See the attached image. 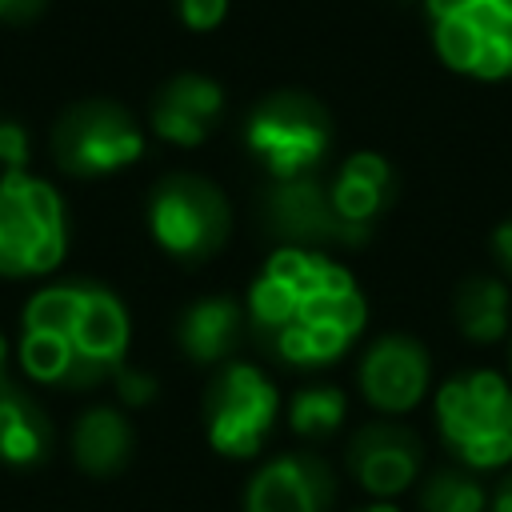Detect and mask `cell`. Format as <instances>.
I'll list each match as a JSON object with an SVG mask.
<instances>
[{
  "instance_id": "obj_1",
  "label": "cell",
  "mask_w": 512,
  "mask_h": 512,
  "mask_svg": "<svg viewBox=\"0 0 512 512\" xmlns=\"http://www.w3.org/2000/svg\"><path fill=\"white\" fill-rule=\"evenodd\" d=\"M368 304L348 268L312 248H276L248 292V320L264 348L292 368H320L360 336Z\"/></svg>"
},
{
  "instance_id": "obj_2",
  "label": "cell",
  "mask_w": 512,
  "mask_h": 512,
  "mask_svg": "<svg viewBox=\"0 0 512 512\" xmlns=\"http://www.w3.org/2000/svg\"><path fill=\"white\" fill-rule=\"evenodd\" d=\"M132 340L124 300L96 280H60L20 312V368L36 384L92 388L124 368Z\"/></svg>"
},
{
  "instance_id": "obj_3",
  "label": "cell",
  "mask_w": 512,
  "mask_h": 512,
  "mask_svg": "<svg viewBox=\"0 0 512 512\" xmlns=\"http://www.w3.org/2000/svg\"><path fill=\"white\" fill-rule=\"evenodd\" d=\"M436 428L444 448L476 468H504L512 460V388L488 368L460 372L436 392Z\"/></svg>"
},
{
  "instance_id": "obj_4",
  "label": "cell",
  "mask_w": 512,
  "mask_h": 512,
  "mask_svg": "<svg viewBox=\"0 0 512 512\" xmlns=\"http://www.w3.org/2000/svg\"><path fill=\"white\" fill-rule=\"evenodd\" d=\"M68 252L60 192L32 172H0V276H48Z\"/></svg>"
},
{
  "instance_id": "obj_5",
  "label": "cell",
  "mask_w": 512,
  "mask_h": 512,
  "mask_svg": "<svg viewBox=\"0 0 512 512\" xmlns=\"http://www.w3.org/2000/svg\"><path fill=\"white\" fill-rule=\"evenodd\" d=\"M436 56L472 80L512 76V0H424Z\"/></svg>"
},
{
  "instance_id": "obj_6",
  "label": "cell",
  "mask_w": 512,
  "mask_h": 512,
  "mask_svg": "<svg viewBox=\"0 0 512 512\" xmlns=\"http://www.w3.org/2000/svg\"><path fill=\"white\" fill-rule=\"evenodd\" d=\"M332 144V120L308 92H272L244 120V148L272 180L308 176Z\"/></svg>"
},
{
  "instance_id": "obj_7",
  "label": "cell",
  "mask_w": 512,
  "mask_h": 512,
  "mask_svg": "<svg viewBox=\"0 0 512 512\" xmlns=\"http://www.w3.org/2000/svg\"><path fill=\"white\" fill-rule=\"evenodd\" d=\"M232 208L224 192L192 172L164 176L148 196V232L152 240L184 264H200L216 256L228 240Z\"/></svg>"
},
{
  "instance_id": "obj_8",
  "label": "cell",
  "mask_w": 512,
  "mask_h": 512,
  "mask_svg": "<svg viewBox=\"0 0 512 512\" xmlns=\"http://www.w3.org/2000/svg\"><path fill=\"white\" fill-rule=\"evenodd\" d=\"M144 132L128 108L112 100H80L52 128V156L68 176H112L136 164Z\"/></svg>"
},
{
  "instance_id": "obj_9",
  "label": "cell",
  "mask_w": 512,
  "mask_h": 512,
  "mask_svg": "<svg viewBox=\"0 0 512 512\" xmlns=\"http://www.w3.org/2000/svg\"><path fill=\"white\" fill-rule=\"evenodd\" d=\"M280 412V392L272 380L244 360H224L216 372L208 396H204V432L208 444L220 456L248 460L260 452L268 428L276 424Z\"/></svg>"
},
{
  "instance_id": "obj_10",
  "label": "cell",
  "mask_w": 512,
  "mask_h": 512,
  "mask_svg": "<svg viewBox=\"0 0 512 512\" xmlns=\"http://www.w3.org/2000/svg\"><path fill=\"white\" fill-rule=\"evenodd\" d=\"M260 220L280 248H324V244H364L368 232L352 228L336 204L328 184L308 172V176H288L272 180L260 196Z\"/></svg>"
},
{
  "instance_id": "obj_11",
  "label": "cell",
  "mask_w": 512,
  "mask_h": 512,
  "mask_svg": "<svg viewBox=\"0 0 512 512\" xmlns=\"http://www.w3.org/2000/svg\"><path fill=\"white\" fill-rule=\"evenodd\" d=\"M332 500L336 476L312 452L272 456L244 488V512H328Z\"/></svg>"
},
{
  "instance_id": "obj_12",
  "label": "cell",
  "mask_w": 512,
  "mask_h": 512,
  "mask_svg": "<svg viewBox=\"0 0 512 512\" xmlns=\"http://www.w3.org/2000/svg\"><path fill=\"white\" fill-rule=\"evenodd\" d=\"M428 352L420 340L404 332H388L372 340L360 360V392L380 412H408L420 404L428 388Z\"/></svg>"
},
{
  "instance_id": "obj_13",
  "label": "cell",
  "mask_w": 512,
  "mask_h": 512,
  "mask_svg": "<svg viewBox=\"0 0 512 512\" xmlns=\"http://www.w3.org/2000/svg\"><path fill=\"white\" fill-rule=\"evenodd\" d=\"M348 468L360 480L364 492L372 496H400L420 468V440L416 432L388 424V420H372L364 428H356L352 444H348Z\"/></svg>"
},
{
  "instance_id": "obj_14",
  "label": "cell",
  "mask_w": 512,
  "mask_h": 512,
  "mask_svg": "<svg viewBox=\"0 0 512 512\" xmlns=\"http://www.w3.org/2000/svg\"><path fill=\"white\" fill-rule=\"evenodd\" d=\"M220 112H224V88L212 76L180 72L156 92L148 120L160 140H168L176 148H196L216 128Z\"/></svg>"
},
{
  "instance_id": "obj_15",
  "label": "cell",
  "mask_w": 512,
  "mask_h": 512,
  "mask_svg": "<svg viewBox=\"0 0 512 512\" xmlns=\"http://www.w3.org/2000/svg\"><path fill=\"white\" fill-rule=\"evenodd\" d=\"M392 188H396V176L380 152H352L328 184L336 212L360 232H372L376 216L392 200Z\"/></svg>"
},
{
  "instance_id": "obj_16",
  "label": "cell",
  "mask_w": 512,
  "mask_h": 512,
  "mask_svg": "<svg viewBox=\"0 0 512 512\" xmlns=\"http://www.w3.org/2000/svg\"><path fill=\"white\" fill-rule=\"evenodd\" d=\"M244 312L228 296H200L176 320V344L196 364H220L240 344Z\"/></svg>"
},
{
  "instance_id": "obj_17",
  "label": "cell",
  "mask_w": 512,
  "mask_h": 512,
  "mask_svg": "<svg viewBox=\"0 0 512 512\" xmlns=\"http://www.w3.org/2000/svg\"><path fill=\"white\" fill-rule=\"evenodd\" d=\"M72 460L88 476H116L132 460V424L116 408H88L72 428Z\"/></svg>"
},
{
  "instance_id": "obj_18",
  "label": "cell",
  "mask_w": 512,
  "mask_h": 512,
  "mask_svg": "<svg viewBox=\"0 0 512 512\" xmlns=\"http://www.w3.org/2000/svg\"><path fill=\"white\" fill-rule=\"evenodd\" d=\"M52 452V424L40 404L16 388H0V460L32 468Z\"/></svg>"
},
{
  "instance_id": "obj_19",
  "label": "cell",
  "mask_w": 512,
  "mask_h": 512,
  "mask_svg": "<svg viewBox=\"0 0 512 512\" xmlns=\"http://www.w3.org/2000/svg\"><path fill=\"white\" fill-rule=\"evenodd\" d=\"M456 328L476 344H496L508 336V288L496 276H468L452 300Z\"/></svg>"
},
{
  "instance_id": "obj_20",
  "label": "cell",
  "mask_w": 512,
  "mask_h": 512,
  "mask_svg": "<svg viewBox=\"0 0 512 512\" xmlns=\"http://www.w3.org/2000/svg\"><path fill=\"white\" fill-rule=\"evenodd\" d=\"M344 408H348V396L336 384H308L292 392L288 424L304 440H324L344 424Z\"/></svg>"
},
{
  "instance_id": "obj_21",
  "label": "cell",
  "mask_w": 512,
  "mask_h": 512,
  "mask_svg": "<svg viewBox=\"0 0 512 512\" xmlns=\"http://www.w3.org/2000/svg\"><path fill=\"white\" fill-rule=\"evenodd\" d=\"M488 492L472 472L444 468L420 488V512H484Z\"/></svg>"
},
{
  "instance_id": "obj_22",
  "label": "cell",
  "mask_w": 512,
  "mask_h": 512,
  "mask_svg": "<svg viewBox=\"0 0 512 512\" xmlns=\"http://www.w3.org/2000/svg\"><path fill=\"white\" fill-rule=\"evenodd\" d=\"M28 156H32L28 128L16 120H0V168L4 172H28Z\"/></svg>"
},
{
  "instance_id": "obj_23",
  "label": "cell",
  "mask_w": 512,
  "mask_h": 512,
  "mask_svg": "<svg viewBox=\"0 0 512 512\" xmlns=\"http://www.w3.org/2000/svg\"><path fill=\"white\" fill-rule=\"evenodd\" d=\"M180 24L192 32H212L228 16V0H176Z\"/></svg>"
},
{
  "instance_id": "obj_24",
  "label": "cell",
  "mask_w": 512,
  "mask_h": 512,
  "mask_svg": "<svg viewBox=\"0 0 512 512\" xmlns=\"http://www.w3.org/2000/svg\"><path fill=\"white\" fill-rule=\"evenodd\" d=\"M112 380H116V392H120V400H128V404H148V400L156 396V380H152L148 372H132V368H120Z\"/></svg>"
},
{
  "instance_id": "obj_25",
  "label": "cell",
  "mask_w": 512,
  "mask_h": 512,
  "mask_svg": "<svg viewBox=\"0 0 512 512\" xmlns=\"http://www.w3.org/2000/svg\"><path fill=\"white\" fill-rule=\"evenodd\" d=\"M48 0H0V20L4 24H28L44 12Z\"/></svg>"
},
{
  "instance_id": "obj_26",
  "label": "cell",
  "mask_w": 512,
  "mask_h": 512,
  "mask_svg": "<svg viewBox=\"0 0 512 512\" xmlns=\"http://www.w3.org/2000/svg\"><path fill=\"white\" fill-rule=\"evenodd\" d=\"M492 252H496V260H500V268L512 276V216L492 232Z\"/></svg>"
},
{
  "instance_id": "obj_27",
  "label": "cell",
  "mask_w": 512,
  "mask_h": 512,
  "mask_svg": "<svg viewBox=\"0 0 512 512\" xmlns=\"http://www.w3.org/2000/svg\"><path fill=\"white\" fill-rule=\"evenodd\" d=\"M492 512H512V472L500 476V484L492 492Z\"/></svg>"
},
{
  "instance_id": "obj_28",
  "label": "cell",
  "mask_w": 512,
  "mask_h": 512,
  "mask_svg": "<svg viewBox=\"0 0 512 512\" xmlns=\"http://www.w3.org/2000/svg\"><path fill=\"white\" fill-rule=\"evenodd\" d=\"M4 372H8V340H4V332H0V388H8Z\"/></svg>"
},
{
  "instance_id": "obj_29",
  "label": "cell",
  "mask_w": 512,
  "mask_h": 512,
  "mask_svg": "<svg viewBox=\"0 0 512 512\" xmlns=\"http://www.w3.org/2000/svg\"><path fill=\"white\" fill-rule=\"evenodd\" d=\"M360 512H396L392 504H372V508H360Z\"/></svg>"
}]
</instances>
